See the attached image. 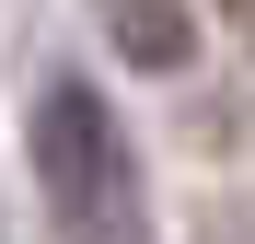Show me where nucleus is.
<instances>
[{
  "mask_svg": "<svg viewBox=\"0 0 255 244\" xmlns=\"http://www.w3.org/2000/svg\"><path fill=\"white\" fill-rule=\"evenodd\" d=\"M23 140H35V186L70 244H139V163H128V128L93 81H47Z\"/></svg>",
  "mask_w": 255,
  "mask_h": 244,
  "instance_id": "obj_1",
  "label": "nucleus"
},
{
  "mask_svg": "<svg viewBox=\"0 0 255 244\" xmlns=\"http://www.w3.org/2000/svg\"><path fill=\"white\" fill-rule=\"evenodd\" d=\"M116 23H128V58H139V70H174L186 58V23L162 12V0H116Z\"/></svg>",
  "mask_w": 255,
  "mask_h": 244,
  "instance_id": "obj_2",
  "label": "nucleus"
}]
</instances>
